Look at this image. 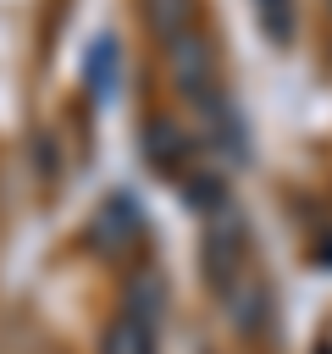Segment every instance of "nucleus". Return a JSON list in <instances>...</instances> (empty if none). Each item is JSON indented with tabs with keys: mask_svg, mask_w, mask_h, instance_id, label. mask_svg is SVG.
<instances>
[{
	"mask_svg": "<svg viewBox=\"0 0 332 354\" xmlns=\"http://www.w3.org/2000/svg\"><path fill=\"white\" fill-rule=\"evenodd\" d=\"M255 22H260L266 44H277V50L293 44V0H255Z\"/></svg>",
	"mask_w": 332,
	"mask_h": 354,
	"instance_id": "nucleus-4",
	"label": "nucleus"
},
{
	"mask_svg": "<svg viewBox=\"0 0 332 354\" xmlns=\"http://www.w3.org/2000/svg\"><path fill=\"white\" fill-rule=\"evenodd\" d=\"M326 22H332V0H326Z\"/></svg>",
	"mask_w": 332,
	"mask_h": 354,
	"instance_id": "nucleus-5",
	"label": "nucleus"
},
{
	"mask_svg": "<svg viewBox=\"0 0 332 354\" xmlns=\"http://www.w3.org/2000/svg\"><path fill=\"white\" fill-rule=\"evenodd\" d=\"M160 343V282L149 271H138L127 282V299L116 310V321L105 326L100 354H155Z\"/></svg>",
	"mask_w": 332,
	"mask_h": 354,
	"instance_id": "nucleus-3",
	"label": "nucleus"
},
{
	"mask_svg": "<svg viewBox=\"0 0 332 354\" xmlns=\"http://www.w3.org/2000/svg\"><path fill=\"white\" fill-rule=\"evenodd\" d=\"M199 260H205V282H210L221 315L238 332H260L266 326V310H271V288H266L255 238H249V227H243V216H238V205L227 194H210L205 199Z\"/></svg>",
	"mask_w": 332,
	"mask_h": 354,
	"instance_id": "nucleus-2",
	"label": "nucleus"
},
{
	"mask_svg": "<svg viewBox=\"0 0 332 354\" xmlns=\"http://www.w3.org/2000/svg\"><path fill=\"white\" fill-rule=\"evenodd\" d=\"M144 22L160 44L166 77H172L183 111L194 116L199 138L227 160H249V122L227 88V72H221V55L205 33L199 0H144Z\"/></svg>",
	"mask_w": 332,
	"mask_h": 354,
	"instance_id": "nucleus-1",
	"label": "nucleus"
}]
</instances>
